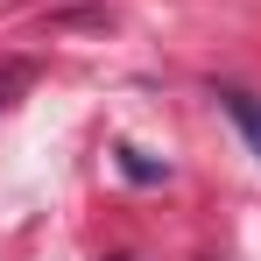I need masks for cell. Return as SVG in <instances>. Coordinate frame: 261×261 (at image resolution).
Segmentation results:
<instances>
[{
    "label": "cell",
    "instance_id": "cell-2",
    "mask_svg": "<svg viewBox=\"0 0 261 261\" xmlns=\"http://www.w3.org/2000/svg\"><path fill=\"white\" fill-rule=\"evenodd\" d=\"M120 170H127V176H141V184H148V176H163L148 155H134V148H120Z\"/></svg>",
    "mask_w": 261,
    "mask_h": 261
},
{
    "label": "cell",
    "instance_id": "cell-1",
    "mask_svg": "<svg viewBox=\"0 0 261 261\" xmlns=\"http://www.w3.org/2000/svg\"><path fill=\"white\" fill-rule=\"evenodd\" d=\"M219 106L233 113V127L247 134V141H254V155H261V106L247 99V92H219Z\"/></svg>",
    "mask_w": 261,
    "mask_h": 261
}]
</instances>
